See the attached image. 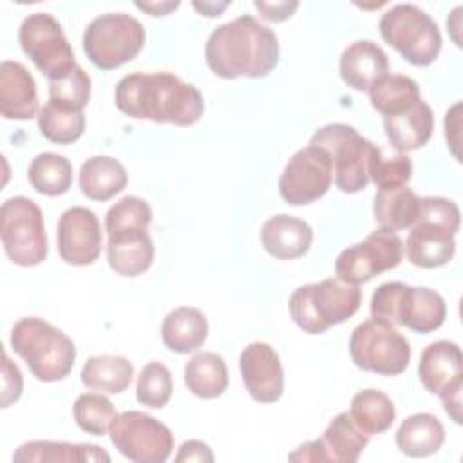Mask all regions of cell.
Masks as SVG:
<instances>
[{
  "mask_svg": "<svg viewBox=\"0 0 463 463\" xmlns=\"http://www.w3.org/2000/svg\"><path fill=\"white\" fill-rule=\"evenodd\" d=\"M114 101L125 116L134 119L179 127L197 123L204 112V99L199 89L166 71L123 76L116 85Z\"/></svg>",
  "mask_w": 463,
  "mask_h": 463,
  "instance_id": "cell-1",
  "label": "cell"
},
{
  "mask_svg": "<svg viewBox=\"0 0 463 463\" xmlns=\"http://www.w3.org/2000/svg\"><path fill=\"white\" fill-rule=\"evenodd\" d=\"M277 34L251 14L215 27L204 47L210 71L224 80L264 78L279 63Z\"/></svg>",
  "mask_w": 463,
  "mask_h": 463,
  "instance_id": "cell-2",
  "label": "cell"
},
{
  "mask_svg": "<svg viewBox=\"0 0 463 463\" xmlns=\"http://www.w3.org/2000/svg\"><path fill=\"white\" fill-rule=\"evenodd\" d=\"M11 349L24 358L40 382H58L69 376L76 360L74 342L52 324L25 317L11 329Z\"/></svg>",
  "mask_w": 463,
  "mask_h": 463,
  "instance_id": "cell-3",
  "label": "cell"
},
{
  "mask_svg": "<svg viewBox=\"0 0 463 463\" xmlns=\"http://www.w3.org/2000/svg\"><path fill=\"white\" fill-rule=\"evenodd\" d=\"M362 304V289L340 279H324L304 284L289 297V315L293 322L309 335H320L331 326L351 318Z\"/></svg>",
  "mask_w": 463,
  "mask_h": 463,
  "instance_id": "cell-4",
  "label": "cell"
},
{
  "mask_svg": "<svg viewBox=\"0 0 463 463\" xmlns=\"http://www.w3.org/2000/svg\"><path fill=\"white\" fill-rule=\"evenodd\" d=\"M369 309L373 318L423 335L439 329L447 317L445 300L438 291L403 282L380 284L371 297Z\"/></svg>",
  "mask_w": 463,
  "mask_h": 463,
  "instance_id": "cell-5",
  "label": "cell"
},
{
  "mask_svg": "<svg viewBox=\"0 0 463 463\" xmlns=\"http://www.w3.org/2000/svg\"><path fill=\"white\" fill-rule=\"evenodd\" d=\"M309 145L331 157L335 184L344 194H356L371 181V170L382 150L347 123H329L315 130Z\"/></svg>",
  "mask_w": 463,
  "mask_h": 463,
  "instance_id": "cell-6",
  "label": "cell"
},
{
  "mask_svg": "<svg viewBox=\"0 0 463 463\" xmlns=\"http://www.w3.org/2000/svg\"><path fill=\"white\" fill-rule=\"evenodd\" d=\"M380 36L394 47L403 60L416 67L430 65L441 51L438 24L414 4H396L387 9L378 24Z\"/></svg>",
  "mask_w": 463,
  "mask_h": 463,
  "instance_id": "cell-7",
  "label": "cell"
},
{
  "mask_svg": "<svg viewBox=\"0 0 463 463\" xmlns=\"http://www.w3.org/2000/svg\"><path fill=\"white\" fill-rule=\"evenodd\" d=\"M143 24L127 13L96 16L83 33V51L92 65L112 71L134 60L145 45Z\"/></svg>",
  "mask_w": 463,
  "mask_h": 463,
  "instance_id": "cell-8",
  "label": "cell"
},
{
  "mask_svg": "<svg viewBox=\"0 0 463 463\" xmlns=\"http://www.w3.org/2000/svg\"><path fill=\"white\" fill-rule=\"evenodd\" d=\"M0 239L16 266H38L47 257V233L40 206L24 195L9 197L0 208Z\"/></svg>",
  "mask_w": 463,
  "mask_h": 463,
  "instance_id": "cell-9",
  "label": "cell"
},
{
  "mask_svg": "<svg viewBox=\"0 0 463 463\" xmlns=\"http://www.w3.org/2000/svg\"><path fill=\"white\" fill-rule=\"evenodd\" d=\"M349 354L362 371L396 376L409 367L411 345L394 326L371 317L353 329Z\"/></svg>",
  "mask_w": 463,
  "mask_h": 463,
  "instance_id": "cell-10",
  "label": "cell"
},
{
  "mask_svg": "<svg viewBox=\"0 0 463 463\" xmlns=\"http://www.w3.org/2000/svg\"><path fill=\"white\" fill-rule=\"evenodd\" d=\"M18 42L49 81L67 76L78 65L60 22L49 13L38 11L25 16L18 29Z\"/></svg>",
  "mask_w": 463,
  "mask_h": 463,
  "instance_id": "cell-11",
  "label": "cell"
},
{
  "mask_svg": "<svg viewBox=\"0 0 463 463\" xmlns=\"http://www.w3.org/2000/svg\"><path fill=\"white\" fill-rule=\"evenodd\" d=\"M109 434L112 445L134 463H163L174 450L172 430L141 411L118 414Z\"/></svg>",
  "mask_w": 463,
  "mask_h": 463,
  "instance_id": "cell-12",
  "label": "cell"
},
{
  "mask_svg": "<svg viewBox=\"0 0 463 463\" xmlns=\"http://www.w3.org/2000/svg\"><path fill=\"white\" fill-rule=\"evenodd\" d=\"M403 257L402 239L385 230H374L362 242L340 251L335 262L336 279L349 284H364L373 277L396 268Z\"/></svg>",
  "mask_w": 463,
  "mask_h": 463,
  "instance_id": "cell-13",
  "label": "cell"
},
{
  "mask_svg": "<svg viewBox=\"0 0 463 463\" xmlns=\"http://www.w3.org/2000/svg\"><path fill=\"white\" fill-rule=\"evenodd\" d=\"M333 183V166L329 154L320 146L297 150L286 163L280 179V197L291 206L311 204L327 194Z\"/></svg>",
  "mask_w": 463,
  "mask_h": 463,
  "instance_id": "cell-14",
  "label": "cell"
},
{
  "mask_svg": "<svg viewBox=\"0 0 463 463\" xmlns=\"http://www.w3.org/2000/svg\"><path fill=\"white\" fill-rule=\"evenodd\" d=\"M369 438L356 427L349 412H340L329 421L318 439L300 445L288 458L291 461L354 463L367 447Z\"/></svg>",
  "mask_w": 463,
  "mask_h": 463,
  "instance_id": "cell-15",
  "label": "cell"
},
{
  "mask_svg": "<svg viewBox=\"0 0 463 463\" xmlns=\"http://www.w3.org/2000/svg\"><path fill=\"white\" fill-rule=\"evenodd\" d=\"M56 242L58 253L67 264L89 266L96 262L103 246L99 219L90 208H67L58 221Z\"/></svg>",
  "mask_w": 463,
  "mask_h": 463,
  "instance_id": "cell-16",
  "label": "cell"
},
{
  "mask_svg": "<svg viewBox=\"0 0 463 463\" xmlns=\"http://www.w3.org/2000/svg\"><path fill=\"white\" fill-rule=\"evenodd\" d=\"M241 376L250 396L259 403H273L284 392V369L277 351L266 342L248 344L239 358Z\"/></svg>",
  "mask_w": 463,
  "mask_h": 463,
  "instance_id": "cell-17",
  "label": "cell"
},
{
  "mask_svg": "<svg viewBox=\"0 0 463 463\" xmlns=\"http://www.w3.org/2000/svg\"><path fill=\"white\" fill-rule=\"evenodd\" d=\"M421 385L439 398L463 389V354L456 342L436 340L429 344L418 364Z\"/></svg>",
  "mask_w": 463,
  "mask_h": 463,
  "instance_id": "cell-18",
  "label": "cell"
},
{
  "mask_svg": "<svg viewBox=\"0 0 463 463\" xmlns=\"http://www.w3.org/2000/svg\"><path fill=\"white\" fill-rule=\"evenodd\" d=\"M456 232L429 217H418L405 241L407 260L432 269L445 266L456 251Z\"/></svg>",
  "mask_w": 463,
  "mask_h": 463,
  "instance_id": "cell-19",
  "label": "cell"
},
{
  "mask_svg": "<svg viewBox=\"0 0 463 463\" xmlns=\"http://www.w3.org/2000/svg\"><path fill=\"white\" fill-rule=\"evenodd\" d=\"M107 262L118 275L137 277L154 262V242L148 228L107 232Z\"/></svg>",
  "mask_w": 463,
  "mask_h": 463,
  "instance_id": "cell-20",
  "label": "cell"
},
{
  "mask_svg": "<svg viewBox=\"0 0 463 463\" xmlns=\"http://www.w3.org/2000/svg\"><path fill=\"white\" fill-rule=\"evenodd\" d=\"M0 112L5 119L25 121L36 116L38 90L33 74L20 61L0 65Z\"/></svg>",
  "mask_w": 463,
  "mask_h": 463,
  "instance_id": "cell-21",
  "label": "cell"
},
{
  "mask_svg": "<svg viewBox=\"0 0 463 463\" xmlns=\"http://www.w3.org/2000/svg\"><path fill=\"white\" fill-rule=\"evenodd\" d=\"M338 69L347 87L358 92H369L387 74L389 60L385 51L373 40H356L344 49Z\"/></svg>",
  "mask_w": 463,
  "mask_h": 463,
  "instance_id": "cell-22",
  "label": "cell"
},
{
  "mask_svg": "<svg viewBox=\"0 0 463 463\" xmlns=\"http://www.w3.org/2000/svg\"><path fill=\"white\" fill-rule=\"evenodd\" d=\"M260 241L264 250L275 259H298L309 251L313 230L304 219L279 213L262 224Z\"/></svg>",
  "mask_w": 463,
  "mask_h": 463,
  "instance_id": "cell-23",
  "label": "cell"
},
{
  "mask_svg": "<svg viewBox=\"0 0 463 463\" xmlns=\"http://www.w3.org/2000/svg\"><path fill=\"white\" fill-rule=\"evenodd\" d=\"M383 130L391 146L400 154L418 150L427 145L434 132L432 109L420 99L400 114L383 116Z\"/></svg>",
  "mask_w": 463,
  "mask_h": 463,
  "instance_id": "cell-24",
  "label": "cell"
},
{
  "mask_svg": "<svg viewBox=\"0 0 463 463\" xmlns=\"http://www.w3.org/2000/svg\"><path fill=\"white\" fill-rule=\"evenodd\" d=\"M208 338V320L203 311L181 306L170 311L161 324L163 344L179 354H188L203 347Z\"/></svg>",
  "mask_w": 463,
  "mask_h": 463,
  "instance_id": "cell-25",
  "label": "cell"
},
{
  "mask_svg": "<svg viewBox=\"0 0 463 463\" xmlns=\"http://www.w3.org/2000/svg\"><path fill=\"white\" fill-rule=\"evenodd\" d=\"M374 221L380 230L400 232L412 228L420 215V197L407 184L378 188L374 195Z\"/></svg>",
  "mask_w": 463,
  "mask_h": 463,
  "instance_id": "cell-26",
  "label": "cell"
},
{
  "mask_svg": "<svg viewBox=\"0 0 463 463\" xmlns=\"http://www.w3.org/2000/svg\"><path fill=\"white\" fill-rule=\"evenodd\" d=\"M128 175L125 166L110 156L89 157L78 175L80 190L92 201H109L127 186Z\"/></svg>",
  "mask_w": 463,
  "mask_h": 463,
  "instance_id": "cell-27",
  "label": "cell"
},
{
  "mask_svg": "<svg viewBox=\"0 0 463 463\" xmlns=\"http://www.w3.org/2000/svg\"><path fill=\"white\" fill-rule=\"evenodd\" d=\"M445 443L441 421L429 412L407 416L396 430V447L409 458H425L436 454Z\"/></svg>",
  "mask_w": 463,
  "mask_h": 463,
  "instance_id": "cell-28",
  "label": "cell"
},
{
  "mask_svg": "<svg viewBox=\"0 0 463 463\" xmlns=\"http://www.w3.org/2000/svg\"><path fill=\"white\" fill-rule=\"evenodd\" d=\"M184 383L192 394L203 400L221 396L228 387V367L221 354L201 351L184 365Z\"/></svg>",
  "mask_w": 463,
  "mask_h": 463,
  "instance_id": "cell-29",
  "label": "cell"
},
{
  "mask_svg": "<svg viewBox=\"0 0 463 463\" xmlns=\"http://www.w3.org/2000/svg\"><path fill=\"white\" fill-rule=\"evenodd\" d=\"M13 461H110V456L92 443H67V441H27L20 445Z\"/></svg>",
  "mask_w": 463,
  "mask_h": 463,
  "instance_id": "cell-30",
  "label": "cell"
},
{
  "mask_svg": "<svg viewBox=\"0 0 463 463\" xmlns=\"http://www.w3.org/2000/svg\"><path fill=\"white\" fill-rule=\"evenodd\" d=\"M81 382L85 387L107 394L123 392L134 376V365L125 356L99 354L90 356L81 369Z\"/></svg>",
  "mask_w": 463,
  "mask_h": 463,
  "instance_id": "cell-31",
  "label": "cell"
},
{
  "mask_svg": "<svg viewBox=\"0 0 463 463\" xmlns=\"http://www.w3.org/2000/svg\"><path fill=\"white\" fill-rule=\"evenodd\" d=\"M349 416L362 432L373 436L391 429L396 418V409L385 392L378 389H364L351 398Z\"/></svg>",
  "mask_w": 463,
  "mask_h": 463,
  "instance_id": "cell-32",
  "label": "cell"
},
{
  "mask_svg": "<svg viewBox=\"0 0 463 463\" xmlns=\"http://www.w3.org/2000/svg\"><path fill=\"white\" fill-rule=\"evenodd\" d=\"M369 99L382 116L400 114L421 99L418 83L403 74H385L369 89Z\"/></svg>",
  "mask_w": 463,
  "mask_h": 463,
  "instance_id": "cell-33",
  "label": "cell"
},
{
  "mask_svg": "<svg viewBox=\"0 0 463 463\" xmlns=\"http://www.w3.org/2000/svg\"><path fill=\"white\" fill-rule=\"evenodd\" d=\"M27 179L31 186L42 195H63L72 184V165L61 154L42 152L31 161L27 168Z\"/></svg>",
  "mask_w": 463,
  "mask_h": 463,
  "instance_id": "cell-34",
  "label": "cell"
},
{
  "mask_svg": "<svg viewBox=\"0 0 463 463\" xmlns=\"http://www.w3.org/2000/svg\"><path fill=\"white\" fill-rule=\"evenodd\" d=\"M38 128L42 136L58 145H69L81 137L85 130L83 112L61 110L49 101L38 112Z\"/></svg>",
  "mask_w": 463,
  "mask_h": 463,
  "instance_id": "cell-35",
  "label": "cell"
},
{
  "mask_svg": "<svg viewBox=\"0 0 463 463\" xmlns=\"http://www.w3.org/2000/svg\"><path fill=\"white\" fill-rule=\"evenodd\" d=\"M76 425L92 436H103L109 432L114 418L118 416L112 402L96 392L80 394L72 405Z\"/></svg>",
  "mask_w": 463,
  "mask_h": 463,
  "instance_id": "cell-36",
  "label": "cell"
},
{
  "mask_svg": "<svg viewBox=\"0 0 463 463\" xmlns=\"http://www.w3.org/2000/svg\"><path fill=\"white\" fill-rule=\"evenodd\" d=\"M90 76L76 65L67 76L49 81V103L69 112H83L90 99Z\"/></svg>",
  "mask_w": 463,
  "mask_h": 463,
  "instance_id": "cell-37",
  "label": "cell"
},
{
  "mask_svg": "<svg viewBox=\"0 0 463 463\" xmlns=\"http://www.w3.org/2000/svg\"><path fill=\"white\" fill-rule=\"evenodd\" d=\"M172 374L161 362H148L137 376L136 398L141 405L163 409L172 396Z\"/></svg>",
  "mask_w": 463,
  "mask_h": 463,
  "instance_id": "cell-38",
  "label": "cell"
},
{
  "mask_svg": "<svg viewBox=\"0 0 463 463\" xmlns=\"http://www.w3.org/2000/svg\"><path fill=\"white\" fill-rule=\"evenodd\" d=\"M412 177V161L407 154H394V156H383L376 159L373 170H371V181L378 188H392L407 184Z\"/></svg>",
  "mask_w": 463,
  "mask_h": 463,
  "instance_id": "cell-39",
  "label": "cell"
},
{
  "mask_svg": "<svg viewBox=\"0 0 463 463\" xmlns=\"http://www.w3.org/2000/svg\"><path fill=\"white\" fill-rule=\"evenodd\" d=\"M22 373L16 364L11 362L7 353L2 354V407H9L22 396Z\"/></svg>",
  "mask_w": 463,
  "mask_h": 463,
  "instance_id": "cell-40",
  "label": "cell"
},
{
  "mask_svg": "<svg viewBox=\"0 0 463 463\" xmlns=\"http://www.w3.org/2000/svg\"><path fill=\"white\" fill-rule=\"evenodd\" d=\"M255 9L260 13V16L268 22H284L288 20L295 9L298 7V2H253Z\"/></svg>",
  "mask_w": 463,
  "mask_h": 463,
  "instance_id": "cell-41",
  "label": "cell"
},
{
  "mask_svg": "<svg viewBox=\"0 0 463 463\" xmlns=\"http://www.w3.org/2000/svg\"><path fill=\"white\" fill-rule=\"evenodd\" d=\"M175 461H213L210 447L199 439H188L179 447Z\"/></svg>",
  "mask_w": 463,
  "mask_h": 463,
  "instance_id": "cell-42",
  "label": "cell"
},
{
  "mask_svg": "<svg viewBox=\"0 0 463 463\" xmlns=\"http://www.w3.org/2000/svg\"><path fill=\"white\" fill-rule=\"evenodd\" d=\"M136 7H139L141 11H146L150 16H165L168 14L170 11L177 9L179 7V2H136Z\"/></svg>",
  "mask_w": 463,
  "mask_h": 463,
  "instance_id": "cell-43",
  "label": "cell"
},
{
  "mask_svg": "<svg viewBox=\"0 0 463 463\" xmlns=\"http://www.w3.org/2000/svg\"><path fill=\"white\" fill-rule=\"evenodd\" d=\"M192 5H194L203 16L213 18V16H219V14L228 7V2H221V4H215V2H203V4L194 2Z\"/></svg>",
  "mask_w": 463,
  "mask_h": 463,
  "instance_id": "cell-44",
  "label": "cell"
}]
</instances>
